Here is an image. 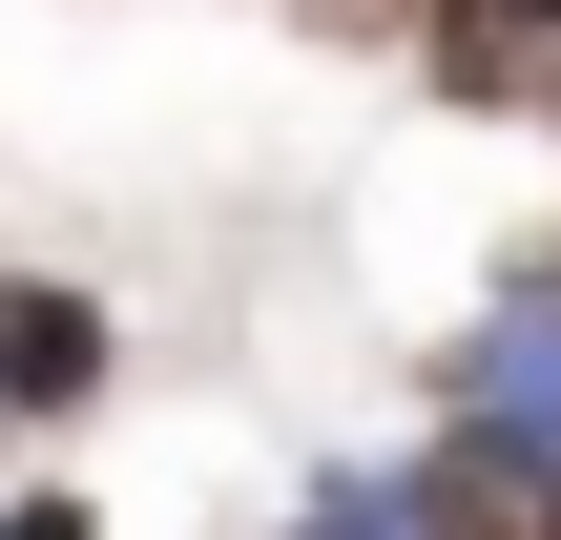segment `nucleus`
Masks as SVG:
<instances>
[{"instance_id": "nucleus-1", "label": "nucleus", "mask_w": 561, "mask_h": 540, "mask_svg": "<svg viewBox=\"0 0 561 540\" xmlns=\"http://www.w3.org/2000/svg\"><path fill=\"white\" fill-rule=\"evenodd\" d=\"M104 375H125L104 291H62V271H0V416H83Z\"/></svg>"}, {"instance_id": "nucleus-2", "label": "nucleus", "mask_w": 561, "mask_h": 540, "mask_svg": "<svg viewBox=\"0 0 561 540\" xmlns=\"http://www.w3.org/2000/svg\"><path fill=\"white\" fill-rule=\"evenodd\" d=\"M0 540H104V520H83V499H0Z\"/></svg>"}, {"instance_id": "nucleus-3", "label": "nucleus", "mask_w": 561, "mask_h": 540, "mask_svg": "<svg viewBox=\"0 0 561 540\" xmlns=\"http://www.w3.org/2000/svg\"><path fill=\"white\" fill-rule=\"evenodd\" d=\"M541 125H561V104H541Z\"/></svg>"}]
</instances>
